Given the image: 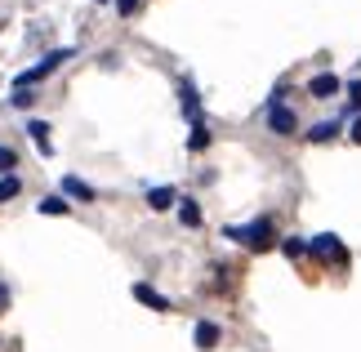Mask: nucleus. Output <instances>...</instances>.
<instances>
[{
	"label": "nucleus",
	"instance_id": "obj_1",
	"mask_svg": "<svg viewBox=\"0 0 361 352\" xmlns=\"http://www.w3.org/2000/svg\"><path fill=\"white\" fill-rule=\"evenodd\" d=\"M228 241L250 245V250H268V245L276 241V232H272V219H255V223H245V228H228Z\"/></svg>",
	"mask_w": 361,
	"mask_h": 352
},
{
	"label": "nucleus",
	"instance_id": "obj_2",
	"mask_svg": "<svg viewBox=\"0 0 361 352\" xmlns=\"http://www.w3.org/2000/svg\"><path fill=\"white\" fill-rule=\"evenodd\" d=\"M72 54H76V49H54V54H45V59H40V63L32 67V72H23V76H18V90L36 85V80H45L49 72H59V67H63L67 59H72Z\"/></svg>",
	"mask_w": 361,
	"mask_h": 352
},
{
	"label": "nucleus",
	"instance_id": "obj_3",
	"mask_svg": "<svg viewBox=\"0 0 361 352\" xmlns=\"http://www.w3.org/2000/svg\"><path fill=\"white\" fill-rule=\"evenodd\" d=\"M308 255H322V259H330V263H348V250H343L339 236H330V232L312 236V241H308Z\"/></svg>",
	"mask_w": 361,
	"mask_h": 352
},
{
	"label": "nucleus",
	"instance_id": "obj_4",
	"mask_svg": "<svg viewBox=\"0 0 361 352\" xmlns=\"http://www.w3.org/2000/svg\"><path fill=\"white\" fill-rule=\"evenodd\" d=\"M268 130H272V134H295V130H299V116H295L286 103H276V107H268Z\"/></svg>",
	"mask_w": 361,
	"mask_h": 352
},
{
	"label": "nucleus",
	"instance_id": "obj_5",
	"mask_svg": "<svg viewBox=\"0 0 361 352\" xmlns=\"http://www.w3.org/2000/svg\"><path fill=\"white\" fill-rule=\"evenodd\" d=\"M308 94H312V98H330V94H339V76H330V72L312 76V80H308Z\"/></svg>",
	"mask_w": 361,
	"mask_h": 352
},
{
	"label": "nucleus",
	"instance_id": "obj_6",
	"mask_svg": "<svg viewBox=\"0 0 361 352\" xmlns=\"http://www.w3.org/2000/svg\"><path fill=\"white\" fill-rule=\"evenodd\" d=\"M192 339H197V348H214L219 344V326H214V321H197Z\"/></svg>",
	"mask_w": 361,
	"mask_h": 352
},
{
	"label": "nucleus",
	"instance_id": "obj_7",
	"mask_svg": "<svg viewBox=\"0 0 361 352\" xmlns=\"http://www.w3.org/2000/svg\"><path fill=\"white\" fill-rule=\"evenodd\" d=\"M147 205L152 210H170V205H178V192L174 188H152L147 192Z\"/></svg>",
	"mask_w": 361,
	"mask_h": 352
},
{
	"label": "nucleus",
	"instance_id": "obj_8",
	"mask_svg": "<svg viewBox=\"0 0 361 352\" xmlns=\"http://www.w3.org/2000/svg\"><path fill=\"white\" fill-rule=\"evenodd\" d=\"M63 196H76V201H94V188H90V183H80V178H72V174H67V178H63Z\"/></svg>",
	"mask_w": 361,
	"mask_h": 352
},
{
	"label": "nucleus",
	"instance_id": "obj_9",
	"mask_svg": "<svg viewBox=\"0 0 361 352\" xmlns=\"http://www.w3.org/2000/svg\"><path fill=\"white\" fill-rule=\"evenodd\" d=\"M134 299H143L147 308H157V312H170V299H161L152 286H134Z\"/></svg>",
	"mask_w": 361,
	"mask_h": 352
},
{
	"label": "nucleus",
	"instance_id": "obj_10",
	"mask_svg": "<svg viewBox=\"0 0 361 352\" xmlns=\"http://www.w3.org/2000/svg\"><path fill=\"white\" fill-rule=\"evenodd\" d=\"M27 134L36 138V147L45 152V157H49V152H54V143H49V125H45V121H32V125H27Z\"/></svg>",
	"mask_w": 361,
	"mask_h": 352
},
{
	"label": "nucleus",
	"instance_id": "obj_11",
	"mask_svg": "<svg viewBox=\"0 0 361 352\" xmlns=\"http://www.w3.org/2000/svg\"><path fill=\"white\" fill-rule=\"evenodd\" d=\"M178 219H183V228H201V210H197V201H178Z\"/></svg>",
	"mask_w": 361,
	"mask_h": 352
},
{
	"label": "nucleus",
	"instance_id": "obj_12",
	"mask_svg": "<svg viewBox=\"0 0 361 352\" xmlns=\"http://www.w3.org/2000/svg\"><path fill=\"white\" fill-rule=\"evenodd\" d=\"M339 134V121H322V125H312V143H330V138H335Z\"/></svg>",
	"mask_w": 361,
	"mask_h": 352
},
{
	"label": "nucleus",
	"instance_id": "obj_13",
	"mask_svg": "<svg viewBox=\"0 0 361 352\" xmlns=\"http://www.w3.org/2000/svg\"><path fill=\"white\" fill-rule=\"evenodd\" d=\"M36 210H40V214H67L72 205H67V196H45V201H40Z\"/></svg>",
	"mask_w": 361,
	"mask_h": 352
},
{
	"label": "nucleus",
	"instance_id": "obj_14",
	"mask_svg": "<svg viewBox=\"0 0 361 352\" xmlns=\"http://www.w3.org/2000/svg\"><path fill=\"white\" fill-rule=\"evenodd\" d=\"M205 143H210V130H205V125L197 121V125H192V138H188V147H192V152H201Z\"/></svg>",
	"mask_w": 361,
	"mask_h": 352
},
{
	"label": "nucleus",
	"instance_id": "obj_15",
	"mask_svg": "<svg viewBox=\"0 0 361 352\" xmlns=\"http://www.w3.org/2000/svg\"><path fill=\"white\" fill-rule=\"evenodd\" d=\"M18 188H23V183L13 178V174H5V178H0V201H13V196H18Z\"/></svg>",
	"mask_w": 361,
	"mask_h": 352
},
{
	"label": "nucleus",
	"instance_id": "obj_16",
	"mask_svg": "<svg viewBox=\"0 0 361 352\" xmlns=\"http://www.w3.org/2000/svg\"><path fill=\"white\" fill-rule=\"evenodd\" d=\"M178 90H183V111H188V116H197V90H192V80H183Z\"/></svg>",
	"mask_w": 361,
	"mask_h": 352
},
{
	"label": "nucleus",
	"instance_id": "obj_17",
	"mask_svg": "<svg viewBox=\"0 0 361 352\" xmlns=\"http://www.w3.org/2000/svg\"><path fill=\"white\" fill-rule=\"evenodd\" d=\"M281 250H286V255H290V259H299V255H303V250H308V245H303V241H299V236H290V241H281Z\"/></svg>",
	"mask_w": 361,
	"mask_h": 352
},
{
	"label": "nucleus",
	"instance_id": "obj_18",
	"mask_svg": "<svg viewBox=\"0 0 361 352\" xmlns=\"http://www.w3.org/2000/svg\"><path fill=\"white\" fill-rule=\"evenodd\" d=\"M348 103H353V111H361V80H353V85H348Z\"/></svg>",
	"mask_w": 361,
	"mask_h": 352
},
{
	"label": "nucleus",
	"instance_id": "obj_19",
	"mask_svg": "<svg viewBox=\"0 0 361 352\" xmlns=\"http://www.w3.org/2000/svg\"><path fill=\"white\" fill-rule=\"evenodd\" d=\"M13 165H18V157H13L9 147H0V170H13Z\"/></svg>",
	"mask_w": 361,
	"mask_h": 352
},
{
	"label": "nucleus",
	"instance_id": "obj_20",
	"mask_svg": "<svg viewBox=\"0 0 361 352\" xmlns=\"http://www.w3.org/2000/svg\"><path fill=\"white\" fill-rule=\"evenodd\" d=\"M9 103H13V107H27V103H32V94H27V90H13Z\"/></svg>",
	"mask_w": 361,
	"mask_h": 352
},
{
	"label": "nucleus",
	"instance_id": "obj_21",
	"mask_svg": "<svg viewBox=\"0 0 361 352\" xmlns=\"http://www.w3.org/2000/svg\"><path fill=\"white\" fill-rule=\"evenodd\" d=\"M116 9H121V13H125V18H130V13H134V9H138V0H116Z\"/></svg>",
	"mask_w": 361,
	"mask_h": 352
},
{
	"label": "nucleus",
	"instance_id": "obj_22",
	"mask_svg": "<svg viewBox=\"0 0 361 352\" xmlns=\"http://www.w3.org/2000/svg\"><path fill=\"white\" fill-rule=\"evenodd\" d=\"M353 143H361V116L353 121Z\"/></svg>",
	"mask_w": 361,
	"mask_h": 352
},
{
	"label": "nucleus",
	"instance_id": "obj_23",
	"mask_svg": "<svg viewBox=\"0 0 361 352\" xmlns=\"http://www.w3.org/2000/svg\"><path fill=\"white\" fill-rule=\"evenodd\" d=\"M5 303H9V290H5V286H0V308H5Z\"/></svg>",
	"mask_w": 361,
	"mask_h": 352
}]
</instances>
